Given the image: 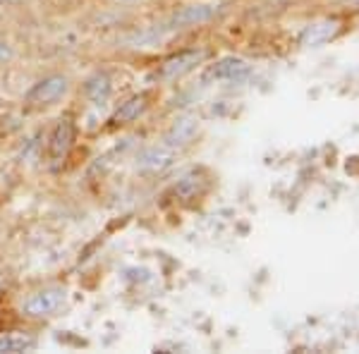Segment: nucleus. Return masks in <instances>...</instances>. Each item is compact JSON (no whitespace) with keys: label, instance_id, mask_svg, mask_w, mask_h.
<instances>
[{"label":"nucleus","instance_id":"f257e3e1","mask_svg":"<svg viewBox=\"0 0 359 354\" xmlns=\"http://www.w3.org/2000/svg\"><path fill=\"white\" fill-rule=\"evenodd\" d=\"M67 290L62 285H50L43 290H36L29 297L22 301L20 311L25 318H32V321H48V318L57 316L67 304Z\"/></svg>","mask_w":359,"mask_h":354},{"label":"nucleus","instance_id":"f03ea898","mask_svg":"<svg viewBox=\"0 0 359 354\" xmlns=\"http://www.w3.org/2000/svg\"><path fill=\"white\" fill-rule=\"evenodd\" d=\"M69 89H72V82H69L67 74H60V72L46 74V77L36 79V82L27 89L25 106L32 110L50 108V106H55V103H60L62 98L69 94Z\"/></svg>","mask_w":359,"mask_h":354},{"label":"nucleus","instance_id":"7ed1b4c3","mask_svg":"<svg viewBox=\"0 0 359 354\" xmlns=\"http://www.w3.org/2000/svg\"><path fill=\"white\" fill-rule=\"evenodd\" d=\"M77 123L69 115H62L60 120H55L53 130L46 139V156H48L50 163H65L69 151L77 144Z\"/></svg>","mask_w":359,"mask_h":354},{"label":"nucleus","instance_id":"20e7f679","mask_svg":"<svg viewBox=\"0 0 359 354\" xmlns=\"http://www.w3.org/2000/svg\"><path fill=\"white\" fill-rule=\"evenodd\" d=\"M151 91H139L125 98L118 108L113 110V115L108 118V130H125V127L139 123V118L147 115V110L151 108Z\"/></svg>","mask_w":359,"mask_h":354},{"label":"nucleus","instance_id":"39448f33","mask_svg":"<svg viewBox=\"0 0 359 354\" xmlns=\"http://www.w3.org/2000/svg\"><path fill=\"white\" fill-rule=\"evenodd\" d=\"M206 60V50L201 48H187L180 50V53L168 55L158 67V77L165 79V82H175V79L189 74L192 69H196V65Z\"/></svg>","mask_w":359,"mask_h":354},{"label":"nucleus","instance_id":"423d86ee","mask_svg":"<svg viewBox=\"0 0 359 354\" xmlns=\"http://www.w3.org/2000/svg\"><path fill=\"white\" fill-rule=\"evenodd\" d=\"M252 74V67H249L247 60L242 57H221L218 62L206 67L204 72V82H216V84H240Z\"/></svg>","mask_w":359,"mask_h":354},{"label":"nucleus","instance_id":"0eeeda50","mask_svg":"<svg viewBox=\"0 0 359 354\" xmlns=\"http://www.w3.org/2000/svg\"><path fill=\"white\" fill-rule=\"evenodd\" d=\"M175 149L165 147V144H154V147H147L137 154V170L147 172V175H158L175 163Z\"/></svg>","mask_w":359,"mask_h":354},{"label":"nucleus","instance_id":"6e6552de","mask_svg":"<svg viewBox=\"0 0 359 354\" xmlns=\"http://www.w3.org/2000/svg\"><path fill=\"white\" fill-rule=\"evenodd\" d=\"M216 5H206V3H194V5H184V8L175 10L168 20V29H187V27H201L206 22H211L216 17Z\"/></svg>","mask_w":359,"mask_h":354},{"label":"nucleus","instance_id":"1a4fd4ad","mask_svg":"<svg viewBox=\"0 0 359 354\" xmlns=\"http://www.w3.org/2000/svg\"><path fill=\"white\" fill-rule=\"evenodd\" d=\"M82 94L86 98V103L94 108H101L106 106L108 101L113 98V79L108 72H103V69H98V72L89 74V77L84 79L82 84Z\"/></svg>","mask_w":359,"mask_h":354},{"label":"nucleus","instance_id":"9d476101","mask_svg":"<svg viewBox=\"0 0 359 354\" xmlns=\"http://www.w3.org/2000/svg\"><path fill=\"white\" fill-rule=\"evenodd\" d=\"M196 132H199V123H196L194 118H180L175 123L170 125V130L163 135V144L170 149L180 151L182 147H187V144L194 142Z\"/></svg>","mask_w":359,"mask_h":354},{"label":"nucleus","instance_id":"9b49d317","mask_svg":"<svg viewBox=\"0 0 359 354\" xmlns=\"http://www.w3.org/2000/svg\"><path fill=\"white\" fill-rule=\"evenodd\" d=\"M204 191H206V179L201 177L196 170L182 175L175 182V187H172V194H175V199L180 201V204H192V201L199 199Z\"/></svg>","mask_w":359,"mask_h":354},{"label":"nucleus","instance_id":"f8f14e48","mask_svg":"<svg viewBox=\"0 0 359 354\" xmlns=\"http://www.w3.org/2000/svg\"><path fill=\"white\" fill-rule=\"evenodd\" d=\"M36 347V338L27 333H0V354L32 352Z\"/></svg>","mask_w":359,"mask_h":354},{"label":"nucleus","instance_id":"ddd939ff","mask_svg":"<svg viewBox=\"0 0 359 354\" xmlns=\"http://www.w3.org/2000/svg\"><path fill=\"white\" fill-rule=\"evenodd\" d=\"M333 34H335V22H316V25L304 29L299 41H302V46H306V48H314V46L326 43Z\"/></svg>","mask_w":359,"mask_h":354},{"label":"nucleus","instance_id":"4468645a","mask_svg":"<svg viewBox=\"0 0 359 354\" xmlns=\"http://www.w3.org/2000/svg\"><path fill=\"white\" fill-rule=\"evenodd\" d=\"M15 60V46L5 39H0V65H8V62Z\"/></svg>","mask_w":359,"mask_h":354},{"label":"nucleus","instance_id":"2eb2a0df","mask_svg":"<svg viewBox=\"0 0 359 354\" xmlns=\"http://www.w3.org/2000/svg\"><path fill=\"white\" fill-rule=\"evenodd\" d=\"M115 3H120V5H137V3H142V0H115Z\"/></svg>","mask_w":359,"mask_h":354},{"label":"nucleus","instance_id":"dca6fc26","mask_svg":"<svg viewBox=\"0 0 359 354\" xmlns=\"http://www.w3.org/2000/svg\"><path fill=\"white\" fill-rule=\"evenodd\" d=\"M22 0H0V5H5V8H8V5H20Z\"/></svg>","mask_w":359,"mask_h":354}]
</instances>
